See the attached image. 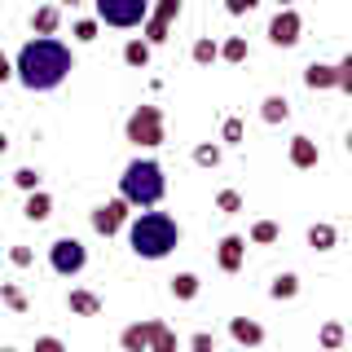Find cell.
<instances>
[{"instance_id": "12", "label": "cell", "mask_w": 352, "mask_h": 352, "mask_svg": "<svg viewBox=\"0 0 352 352\" xmlns=\"http://www.w3.org/2000/svg\"><path fill=\"white\" fill-rule=\"evenodd\" d=\"M242 260H247V238H242V234H225V238H220V251H216V264L225 273H238Z\"/></svg>"}, {"instance_id": "34", "label": "cell", "mask_w": 352, "mask_h": 352, "mask_svg": "<svg viewBox=\"0 0 352 352\" xmlns=\"http://www.w3.org/2000/svg\"><path fill=\"white\" fill-rule=\"evenodd\" d=\"M260 0H225V14H234V18H242V14H251Z\"/></svg>"}, {"instance_id": "39", "label": "cell", "mask_w": 352, "mask_h": 352, "mask_svg": "<svg viewBox=\"0 0 352 352\" xmlns=\"http://www.w3.org/2000/svg\"><path fill=\"white\" fill-rule=\"evenodd\" d=\"M273 5H278V9H282V5H295V0H273Z\"/></svg>"}, {"instance_id": "20", "label": "cell", "mask_w": 352, "mask_h": 352, "mask_svg": "<svg viewBox=\"0 0 352 352\" xmlns=\"http://www.w3.org/2000/svg\"><path fill=\"white\" fill-rule=\"evenodd\" d=\"M278 238H282L278 220H256V225H251V234H247V242H256V247H273Z\"/></svg>"}, {"instance_id": "9", "label": "cell", "mask_w": 352, "mask_h": 352, "mask_svg": "<svg viewBox=\"0 0 352 352\" xmlns=\"http://www.w3.org/2000/svg\"><path fill=\"white\" fill-rule=\"evenodd\" d=\"M176 18H181V0H159V5H150V14L141 18V31H146V44H150V49L168 44Z\"/></svg>"}, {"instance_id": "19", "label": "cell", "mask_w": 352, "mask_h": 352, "mask_svg": "<svg viewBox=\"0 0 352 352\" xmlns=\"http://www.w3.org/2000/svg\"><path fill=\"white\" fill-rule=\"evenodd\" d=\"M66 308H71L75 317H97L102 313V300H97L93 291H71L66 295Z\"/></svg>"}, {"instance_id": "27", "label": "cell", "mask_w": 352, "mask_h": 352, "mask_svg": "<svg viewBox=\"0 0 352 352\" xmlns=\"http://www.w3.org/2000/svg\"><path fill=\"white\" fill-rule=\"evenodd\" d=\"M0 300H5L9 308H14V313H27V295H22V286H14V282H0Z\"/></svg>"}, {"instance_id": "22", "label": "cell", "mask_w": 352, "mask_h": 352, "mask_svg": "<svg viewBox=\"0 0 352 352\" xmlns=\"http://www.w3.org/2000/svg\"><path fill=\"white\" fill-rule=\"evenodd\" d=\"M216 62H229V66H238V62H247V40H242V36H229L225 44H220V53H216Z\"/></svg>"}, {"instance_id": "10", "label": "cell", "mask_w": 352, "mask_h": 352, "mask_svg": "<svg viewBox=\"0 0 352 352\" xmlns=\"http://www.w3.org/2000/svg\"><path fill=\"white\" fill-rule=\"evenodd\" d=\"M300 36H304V18L295 14V5H282L278 14H273V22H269V40L278 44V49H295Z\"/></svg>"}, {"instance_id": "3", "label": "cell", "mask_w": 352, "mask_h": 352, "mask_svg": "<svg viewBox=\"0 0 352 352\" xmlns=\"http://www.w3.org/2000/svg\"><path fill=\"white\" fill-rule=\"evenodd\" d=\"M163 194H168V176L154 159H132L119 176V198L128 207H159Z\"/></svg>"}, {"instance_id": "14", "label": "cell", "mask_w": 352, "mask_h": 352, "mask_svg": "<svg viewBox=\"0 0 352 352\" xmlns=\"http://www.w3.org/2000/svg\"><path fill=\"white\" fill-rule=\"evenodd\" d=\"M22 216H27L31 225H44V220L53 216V194L49 190H27V207H22Z\"/></svg>"}, {"instance_id": "8", "label": "cell", "mask_w": 352, "mask_h": 352, "mask_svg": "<svg viewBox=\"0 0 352 352\" xmlns=\"http://www.w3.org/2000/svg\"><path fill=\"white\" fill-rule=\"evenodd\" d=\"M304 84L313 88V93H322V88H339V93H352V58H339L335 66H326V62L304 66Z\"/></svg>"}, {"instance_id": "4", "label": "cell", "mask_w": 352, "mask_h": 352, "mask_svg": "<svg viewBox=\"0 0 352 352\" xmlns=\"http://www.w3.org/2000/svg\"><path fill=\"white\" fill-rule=\"evenodd\" d=\"M119 348L124 352H176V330L159 317L150 322H132L119 330Z\"/></svg>"}, {"instance_id": "25", "label": "cell", "mask_w": 352, "mask_h": 352, "mask_svg": "<svg viewBox=\"0 0 352 352\" xmlns=\"http://www.w3.org/2000/svg\"><path fill=\"white\" fill-rule=\"evenodd\" d=\"M220 141H225V146H242V141H247V124H242L238 115H225V124H220Z\"/></svg>"}, {"instance_id": "32", "label": "cell", "mask_w": 352, "mask_h": 352, "mask_svg": "<svg viewBox=\"0 0 352 352\" xmlns=\"http://www.w3.org/2000/svg\"><path fill=\"white\" fill-rule=\"evenodd\" d=\"M14 185H18V190H40V172L36 168H18L14 172Z\"/></svg>"}, {"instance_id": "7", "label": "cell", "mask_w": 352, "mask_h": 352, "mask_svg": "<svg viewBox=\"0 0 352 352\" xmlns=\"http://www.w3.org/2000/svg\"><path fill=\"white\" fill-rule=\"evenodd\" d=\"M49 264H53L58 278H80L84 264H88V247L80 238L62 234V238H53V247H49Z\"/></svg>"}, {"instance_id": "11", "label": "cell", "mask_w": 352, "mask_h": 352, "mask_svg": "<svg viewBox=\"0 0 352 352\" xmlns=\"http://www.w3.org/2000/svg\"><path fill=\"white\" fill-rule=\"evenodd\" d=\"M128 216H132V207L124 203V198H110V203L93 207V229H97L102 238H115L119 229L128 225Z\"/></svg>"}, {"instance_id": "5", "label": "cell", "mask_w": 352, "mask_h": 352, "mask_svg": "<svg viewBox=\"0 0 352 352\" xmlns=\"http://www.w3.org/2000/svg\"><path fill=\"white\" fill-rule=\"evenodd\" d=\"M124 137L132 141V146H141V150L163 146V141H168V124H163V110H159V106H137V110L128 115V124H124Z\"/></svg>"}, {"instance_id": "16", "label": "cell", "mask_w": 352, "mask_h": 352, "mask_svg": "<svg viewBox=\"0 0 352 352\" xmlns=\"http://www.w3.org/2000/svg\"><path fill=\"white\" fill-rule=\"evenodd\" d=\"M58 27H62L58 5H40L36 14H31V31H36V36H58Z\"/></svg>"}, {"instance_id": "28", "label": "cell", "mask_w": 352, "mask_h": 352, "mask_svg": "<svg viewBox=\"0 0 352 352\" xmlns=\"http://www.w3.org/2000/svg\"><path fill=\"white\" fill-rule=\"evenodd\" d=\"M194 163H198V168H220V146H216V141L194 146Z\"/></svg>"}, {"instance_id": "31", "label": "cell", "mask_w": 352, "mask_h": 352, "mask_svg": "<svg viewBox=\"0 0 352 352\" xmlns=\"http://www.w3.org/2000/svg\"><path fill=\"white\" fill-rule=\"evenodd\" d=\"M9 264H14V269H31V264H36V251L31 247H9Z\"/></svg>"}, {"instance_id": "15", "label": "cell", "mask_w": 352, "mask_h": 352, "mask_svg": "<svg viewBox=\"0 0 352 352\" xmlns=\"http://www.w3.org/2000/svg\"><path fill=\"white\" fill-rule=\"evenodd\" d=\"M317 159H322V150H317L313 137H291V163H295L300 172L317 168Z\"/></svg>"}, {"instance_id": "18", "label": "cell", "mask_w": 352, "mask_h": 352, "mask_svg": "<svg viewBox=\"0 0 352 352\" xmlns=\"http://www.w3.org/2000/svg\"><path fill=\"white\" fill-rule=\"evenodd\" d=\"M308 247L313 251H335L339 247V229L330 225V220H317V225L308 229Z\"/></svg>"}, {"instance_id": "1", "label": "cell", "mask_w": 352, "mask_h": 352, "mask_svg": "<svg viewBox=\"0 0 352 352\" xmlns=\"http://www.w3.org/2000/svg\"><path fill=\"white\" fill-rule=\"evenodd\" d=\"M71 71H75L71 49H66L62 40H53V36L27 40L18 49V58H14V80L22 88H31V93H53V88H62V80Z\"/></svg>"}, {"instance_id": "29", "label": "cell", "mask_w": 352, "mask_h": 352, "mask_svg": "<svg viewBox=\"0 0 352 352\" xmlns=\"http://www.w3.org/2000/svg\"><path fill=\"white\" fill-rule=\"evenodd\" d=\"M216 207H220L225 216H238L247 203H242V194H238V190H220V194H216Z\"/></svg>"}, {"instance_id": "21", "label": "cell", "mask_w": 352, "mask_h": 352, "mask_svg": "<svg viewBox=\"0 0 352 352\" xmlns=\"http://www.w3.org/2000/svg\"><path fill=\"white\" fill-rule=\"evenodd\" d=\"M150 53H154V49H150L146 40H128V44H124V62L132 66V71H146V66H150Z\"/></svg>"}, {"instance_id": "37", "label": "cell", "mask_w": 352, "mask_h": 352, "mask_svg": "<svg viewBox=\"0 0 352 352\" xmlns=\"http://www.w3.org/2000/svg\"><path fill=\"white\" fill-rule=\"evenodd\" d=\"M9 80H14V62L0 53V84H9Z\"/></svg>"}, {"instance_id": "24", "label": "cell", "mask_w": 352, "mask_h": 352, "mask_svg": "<svg viewBox=\"0 0 352 352\" xmlns=\"http://www.w3.org/2000/svg\"><path fill=\"white\" fill-rule=\"evenodd\" d=\"M172 295L185 300V304L198 300V273H176V278H172Z\"/></svg>"}, {"instance_id": "38", "label": "cell", "mask_w": 352, "mask_h": 352, "mask_svg": "<svg viewBox=\"0 0 352 352\" xmlns=\"http://www.w3.org/2000/svg\"><path fill=\"white\" fill-rule=\"evenodd\" d=\"M62 5H71V9H75V5H84V0H62Z\"/></svg>"}, {"instance_id": "35", "label": "cell", "mask_w": 352, "mask_h": 352, "mask_svg": "<svg viewBox=\"0 0 352 352\" xmlns=\"http://www.w3.org/2000/svg\"><path fill=\"white\" fill-rule=\"evenodd\" d=\"M190 348H198V352L216 348V335H207V330H198V335H190Z\"/></svg>"}, {"instance_id": "33", "label": "cell", "mask_w": 352, "mask_h": 352, "mask_svg": "<svg viewBox=\"0 0 352 352\" xmlns=\"http://www.w3.org/2000/svg\"><path fill=\"white\" fill-rule=\"evenodd\" d=\"M75 40H80V44H93L97 40V22L93 18H80V22H75Z\"/></svg>"}, {"instance_id": "30", "label": "cell", "mask_w": 352, "mask_h": 352, "mask_svg": "<svg viewBox=\"0 0 352 352\" xmlns=\"http://www.w3.org/2000/svg\"><path fill=\"white\" fill-rule=\"evenodd\" d=\"M317 339H322V348H344V326H339V322H326Z\"/></svg>"}, {"instance_id": "36", "label": "cell", "mask_w": 352, "mask_h": 352, "mask_svg": "<svg viewBox=\"0 0 352 352\" xmlns=\"http://www.w3.org/2000/svg\"><path fill=\"white\" fill-rule=\"evenodd\" d=\"M36 352H62V339L58 335H40L36 339Z\"/></svg>"}, {"instance_id": "6", "label": "cell", "mask_w": 352, "mask_h": 352, "mask_svg": "<svg viewBox=\"0 0 352 352\" xmlns=\"http://www.w3.org/2000/svg\"><path fill=\"white\" fill-rule=\"evenodd\" d=\"M97 9V22H106V27H141V18L150 14V0H93Z\"/></svg>"}, {"instance_id": "26", "label": "cell", "mask_w": 352, "mask_h": 352, "mask_svg": "<svg viewBox=\"0 0 352 352\" xmlns=\"http://www.w3.org/2000/svg\"><path fill=\"white\" fill-rule=\"evenodd\" d=\"M216 53H220V44H216L212 36H198V40H194V49H190V58H194L198 66H212V62H216Z\"/></svg>"}, {"instance_id": "23", "label": "cell", "mask_w": 352, "mask_h": 352, "mask_svg": "<svg viewBox=\"0 0 352 352\" xmlns=\"http://www.w3.org/2000/svg\"><path fill=\"white\" fill-rule=\"evenodd\" d=\"M269 295L273 300H295V295H300V278H295V273H278L273 286H269Z\"/></svg>"}, {"instance_id": "2", "label": "cell", "mask_w": 352, "mask_h": 352, "mask_svg": "<svg viewBox=\"0 0 352 352\" xmlns=\"http://www.w3.org/2000/svg\"><path fill=\"white\" fill-rule=\"evenodd\" d=\"M128 247L141 260H163L181 247V225L168 212H146L141 207V216H128Z\"/></svg>"}, {"instance_id": "17", "label": "cell", "mask_w": 352, "mask_h": 352, "mask_svg": "<svg viewBox=\"0 0 352 352\" xmlns=\"http://www.w3.org/2000/svg\"><path fill=\"white\" fill-rule=\"evenodd\" d=\"M260 119L264 124H286V119H291V102H286L282 93H269L260 102Z\"/></svg>"}, {"instance_id": "13", "label": "cell", "mask_w": 352, "mask_h": 352, "mask_svg": "<svg viewBox=\"0 0 352 352\" xmlns=\"http://www.w3.org/2000/svg\"><path fill=\"white\" fill-rule=\"evenodd\" d=\"M229 335H234V344H242V348H260L264 344V326L251 322V317H234V322H229Z\"/></svg>"}]
</instances>
